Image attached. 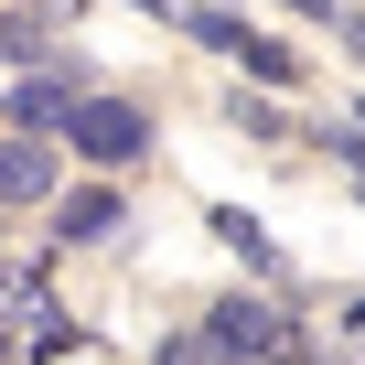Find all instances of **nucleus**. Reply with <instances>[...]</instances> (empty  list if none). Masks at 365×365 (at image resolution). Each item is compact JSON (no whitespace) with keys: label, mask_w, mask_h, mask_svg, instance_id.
<instances>
[{"label":"nucleus","mask_w":365,"mask_h":365,"mask_svg":"<svg viewBox=\"0 0 365 365\" xmlns=\"http://www.w3.org/2000/svg\"><path fill=\"white\" fill-rule=\"evenodd\" d=\"M65 140H76L86 161H108V172H129V161L150 150V118H140L129 97H97V86H86V97H76V118H65Z\"/></svg>","instance_id":"f257e3e1"},{"label":"nucleus","mask_w":365,"mask_h":365,"mask_svg":"<svg viewBox=\"0 0 365 365\" xmlns=\"http://www.w3.org/2000/svg\"><path fill=\"white\" fill-rule=\"evenodd\" d=\"M205 333H215L237 365H279V354H290V312H279L269 290H237V301H215V312H205Z\"/></svg>","instance_id":"f03ea898"},{"label":"nucleus","mask_w":365,"mask_h":365,"mask_svg":"<svg viewBox=\"0 0 365 365\" xmlns=\"http://www.w3.org/2000/svg\"><path fill=\"white\" fill-rule=\"evenodd\" d=\"M76 97H86V86H76V65H65V54H43V76H22V86H11V129H33V140H65Z\"/></svg>","instance_id":"7ed1b4c3"},{"label":"nucleus","mask_w":365,"mask_h":365,"mask_svg":"<svg viewBox=\"0 0 365 365\" xmlns=\"http://www.w3.org/2000/svg\"><path fill=\"white\" fill-rule=\"evenodd\" d=\"M0 205H54V150H43L33 129L0 140Z\"/></svg>","instance_id":"20e7f679"},{"label":"nucleus","mask_w":365,"mask_h":365,"mask_svg":"<svg viewBox=\"0 0 365 365\" xmlns=\"http://www.w3.org/2000/svg\"><path fill=\"white\" fill-rule=\"evenodd\" d=\"M65 247H86V237H118V194H108V182H97V194H65Z\"/></svg>","instance_id":"39448f33"},{"label":"nucleus","mask_w":365,"mask_h":365,"mask_svg":"<svg viewBox=\"0 0 365 365\" xmlns=\"http://www.w3.org/2000/svg\"><path fill=\"white\" fill-rule=\"evenodd\" d=\"M237 65H247L258 86H301V54H290V43H269V33H237Z\"/></svg>","instance_id":"423d86ee"},{"label":"nucleus","mask_w":365,"mask_h":365,"mask_svg":"<svg viewBox=\"0 0 365 365\" xmlns=\"http://www.w3.org/2000/svg\"><path fill=\"white\" fill-rule=\"evenodd\" d=\"M215 237H226V247H237L247 269H279V247H269V226H258V215H237V205H215Z\"/></svg>","instance_id":"0eeeda50"},{"label":"nucleus","mask_w":365,"mask_h":365,"mask_svg":"<svg viewBox=\"0 0 365 365\" xmlns=\"http://www.w3.org/2000/svg\"><path fill=\"white\" fill-rule=\"evenodd\" d=\"M150 365H237V354H226L205 322H182V333H161V354H150Z\"/></svg>","instance_id":"6e6552de"},{"label":"nucleus","mask_w":365,"mask_h":365,"mask_svg":"<svg viewBox=\"0 0 365 365\" xmlns=\"http://www.w3.org/2000/svg\"><path fill=\"white\" fill-rule=\"evenodd\" d=\"M54 43H43V22H11V11H0V65H43Z\"/></svg>","instance_id":"1a4fd4ad"},{"label":"nucleus","mask_w":365,"mask_h":365,"mask_svg":"<svg viewBox=\"0 0 365 365\" xmlns=\"http://www.w3.org/2000/svg\"><path fill=\"white\" fill-rule=\"evenodd\" d=\"M237 129H247V140H279V129H290V118H279V108H269V97H247V86H237Z\"/></svg>","instance_id":"9d476101"},{"label":"nucleus","mask_w":365,"mask_h":365,"mask_svg":"<svg viewBox=\"0 0 365 365\" xmlns=\"http://www.w3.org/2000/svg\"><path fill=\"white\" fill-rule=\"evenodd\" d=\"M0 301H11L22 322H54V312H43V279H22V269H11V279H0Z\"/></svg>","instance_id":"9b49d317"},{"label":"nucleus","mask_w":365,"mask_h":365,"mask_svg":"<svg viewBox=\"0 0 365 365\" xmlns=\"http://www.w3.org/2000/svg\"><path fill=\"white\" fill-rule=\"evenodd\" d=\"M279 365H354V354H344V344H312V333H290V354H279Z\"/></svg>","instance_id":"f8f14e48"},{"label":"nucleus","mask_w":365,"mask_h":365,"mask_svg":"<svg viewBox=\"0 0 365 365\" xmlns=\"http://www.w3.org/2000/svg\"><path fill=\"white\" fill-rule=\"evenodd\" d=\"M333 43H344V54L365 65V11H333Z\"/></svg>","instance_id":"ddd939ff"},{"label":"nucleus","mask_w":365,"mask_h":365,"mask_svg":"<svg viewBox=\"0 0 365 365\" xmlns=\"http://www.w3.org/2000/svg\"><path fill=\"white\" fill-rule=\"evenodd\" d=\"M279 11H312V22H333V0H279Z\"/></svg>","instance_id":"4468645a"},{"label":"nucleus","mask_w":365,"mask_h":365,"mask_svg":"<svg viewBox=\"0 0 365 365\" xmlns=\"http://www.w3.org/2000/svg\"><path fill=\"white\" fill-rule=\"evenodd\" d=\"M354 333H365V301H354Z\"/></svg>","instance_id":"2eb2a0df"}]
</instances>
